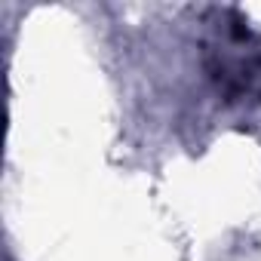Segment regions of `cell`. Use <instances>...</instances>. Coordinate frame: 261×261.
Segmentation results:
<instances>
[{"mask_svg":"<svg viewBox=\"0 0 261 261\" xmlns=\"http://www.w3.org/2000/svg\"><path fill=\"white\" fill-rule=\"evenodd\" d=\"M209 74L230 98H261V37L233 22L224 46L215 49V62H209Z\"/></svg>","mask_w":261,"mask_h":261,"instance_id":"obj_1","label":"cell"}]
</instances>
